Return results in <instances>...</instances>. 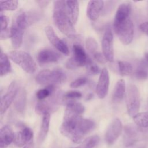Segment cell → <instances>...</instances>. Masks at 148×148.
<instances>
[{"label": "cell", "mask_w": 148, "mask_h": 148, "mask_svg": "<svg viewBox=\"0 0 148 148\" xmlns=\"http://www.w3.org/2000/svg\"><path fill=\"white\" fill-rule=\"evenodd\" d=\"M95 127V123L92 120L83 118L81 115L65 110L60 131L73 142L79 143Z\"/></svg>", "instance_id": "obj_1"}, {"label": "cell", "mask_w": 148, "mask_h": 148, "mask_svg": "<svg viewBox=\"0 0 148 148\" xmlns=\"http://www.w3.org/2000/svg\"><path fill=\"white\" fill-rule=\"evenodd\" d=\"M53 21L57 28L69 38L76 36V31L68 14L66 1H56L54 2Z\"/></svg>", "instance_id": "obj_2"}, {"label": "cell", "mask_w": 148, "mask_h": 148, "mask_svg": "<svg viewBox=\"0 0 148 148\" xmlns=\"http://www.w3.org/2000/svg\"><path fill=\"white\" fill-rule=\"evenodd\" d=\"M66 75L65 73L59 68L53 70L44 69L39 72L35 77L36 82L40 85H57L65 81Z\"/></svg>", "instance_id": "obj_3"}, {"label": "cell", "mask_w": 148, "mask_h": 148, "mask_svg": "<svg viewBox=\"0 0 148 148\" xmlns=\"http://www.w3.org/2000/svg\"><path fill=\"white\" fill-rule=\"evenodd\" d=\"M9 56L27 73H32L36 71V64L28 53L21 50H13L9 53Z\"/></svg>", "instance_id": "obj_4"}, {"label": "cell", "mask_w": 148, "mask_h": 148, "mask_svg": "<svg viewBox=\"0 0 148 148\" xmlns=\"http://www.w3.org/2000/svg\"><path fill=\"white\" fill-rule=\"evenodd\" d=\"M113 28L123 44L127 45L131 43L134 37V24L130 17L121 22L113 23Z\"/></svg>", "instance_id": "obj_5"}, {"label": "cell", "mask_w": 148, "mask_h": 148, "mask_svg": "<svg viewBox=\"0 0 148 148\" xmlns=\"http://www.w3.org/2000/svg\"><path fill=\"white\" fill-rule=\"evenodd\" d=\"M140 104V93L138 87L134 84L129 85L126 94V106L131 117H133L138 113Z\"/></svg>", "instance_id": "obj_6"}, {"label": "cell", "mask_w": 148, "mask_h": 148, "mask_svg": "<svg viewBox=\"0 0 148 148\" xmlns=\"http://www.w3.org/2000/svg\"><path fill=\"white\" fill-rule=\"evenodd\" d=\"M73 56L66 62V67L69 69H76L86 65L89 57L87 56L83 47L80 44H74L72 46Z\"/></svg>", "instance_id": "obj_7"}, {"label": "cell", "mask_w": 148, "mask_h": 148, "mask_svg": "<svg viewBox=\"0 0 148 148\" xmlns=\"http://www.w3.org/2000/svg\"><path fill=\"white\" fill-rule=\"evenodd\" d=\"M19 90L18 84L16 81H13L8 88L5 94L1 97L0 104L1 115H3L8 109Z\"/></svg>", "instance_id": "obj_8"}, {"label": "cell", "mask_w": 148, "mask_h": 148, "mask_svg": "<svg viewBox=\"0 0 148 148\" xmlns=\"http://www.w3.org/2000/svg\"><path fill=\"white\" fill-rule=\"evenodd\" d=\"M102 53L109 62H113L114 60L113 50V35L110 26L105 29L102 40Z\"/></svg>", "instance_id": "obj_9"}, {"label": "cell", "mask_w": 148, "mask_h": 148, "mask_svg": "<svg viewBox=\"0 0 148 148\" xmlns=\"http://www.w3.org/2000/svg\"><path fill=\"white\" fill-rule=\"evenodd\" d=\"M123 130L121 121L118 118L113 119L108 125L105 134V140L108 145L113 144L121 134Z\"/></svg>", "instance_id": "obj_10"}, {"label": "cell", "mask_w": 148, "mask_h": 148, "mask_svg": "<svg viewBox=\"0 0 148 148\" xmlns=\"http://www.w3.org/2000/svg\"><path fill=\"white\" fill-rule=\"evenodd\" d=\"M46 35L50 42L59 51L65 55H68L69 51L66 43L60 39L55 33L53 28L51 26H46L45 28Z\"/></svg>", "instance_id": "obj_11"}, {"label": "cell", "mask_w": 148, "mask_h": 148, "mask_svg": "<svg viewBox=\"0 0 148 148\" xmlns=\"http://www.w3.org/2000/svg\"><path fill=\"white\" fill-rule=\"evenodd\" d=\"M109 86V75L106 68L101 70L96 86V93L100 99L104 98L108 92Z\"/></svg>", "instance_id": "obj_12"}, {"label": "cell", "mask_w": 148, "mask_h": 148, "mask_svg": "<svg viewBox=\"0 0 148 148\" xmlns=\"http://www.w3.org/2000/svg\"><path fill=\"white\" fill-rule=\"evenodd\" d=\"M60 58L61 55L58 52L50 49H42L37 55L38 62L41 65L57 62Z\"/></svg>", "instance_id": "obj_13"}, {"label": "cell", "mask_w": 148, "mask_h": 148, "mask_svg": "<svg viewBox=\"0 0 148 148\" xmlns=\"http://www.w3.org/2000/svg\"><path fill=\"white\" fill-rule=\"evenodd\" d=\"M33 136V131L29 127L23 126L20 130L14 134V142L17 146H26L31 143Z\"/></svg>", "instance_id": "obj_14"}, {"label": "cell", "mask_w": 148, "mask_h": 148, "mask_svg": "<svg viewBox=\"0 0 148 148\" xmlns=\"http://www.w3.org/2000/svg\"><path fill=\"white\" fill-rule=\"evenodd\" d=\"M103 1H90L87 6V16L91 20L98 19L103 9Z\"/></svg>", "instance_id": "obj_15"}, {"label": "cell", "mask_w": 148, "mask_h": 148, "mask_svg": "<svg viewBox=\"0 0 148 148\" xmlns=\"http://www.w3.org/2000/svg\"><path fill=\"white\" fill-rule=\"evenodd\" d=\"M14 134L12 128L8 125L3 126L0 131L1 148H6L14 142Z\"/></svg>", "instance_id": "obj_16"}, {"label": "cell", "mask_w": 148, "mask_h": 148, "mask_svg": "<svg viewBox=\"0 0 148 148\" xmlns=\"http://www.w3.org/2000/svg\"><path fill=\"white\" fill-rule=\"evenodd\" d=\"M24 32V30L18 28L14 24H12V26L10 28V38L12 45L14 48L18 49L21 45Z\"/></svg>", "instance_id": "obj_17"}, {"label": "cell", "mask_w": 148, "mask_h": 148, "mask_svg": "<svg viewBox=\"0 0 148 148\" xmlns=\"http://www.w3.org/2000/svg\"><path fill=\"white\" fill-rule=\"evenodd\" d=\"M13 102V106L16 111L20 113H23L27 103V92L24 88L19 89Z\"/></svg>", "instance_id": "obj_18"}, {"label": "cell", "mask_w": 148, "mask_h": 148, "mask_svg": "<svg viewBox=\"0 0 148 148\" xmlns=\"http://www.w3.org/2000/svg\"><path fill=\"white\" fill-rule=\"evenodd\" d=\"M131 6L130 3L125 2L120 4L117 9L113 23L121 22L130 17Z\"/></svg>", "instance_id": "obj_19"}, {"label": "cell", "mask_w": 148, "mask_h": 148, "mask_svg": "<svg viewBox=\"0 0 148 148\" xmlns=\"http://www.w3.org/2000/svg\"><path fill=\"white\" fill-rule=\"evenodd\" d=\"M138 131L137 128L132 125H128L124 128V143L126 146H129L133 145L136 142L138 139Z\"/></svg>", "instance_id": "obj_20"}, {"label": "cell", "mask_w": 148, "mask_h": 148, "mask_svg": "<svg viewBox=\"0 0 148 148\" xmlns=\"http://www.w3.org/2000/svg\"><path fill=\"white\" fill-rule=\"evenodd\" d=\"M66 6L71 22L73 24H76L79 14V2L77 1H66Z\"/></svg>", "instance_id": "obj_21"}, {"label": "cell", "mask_w": 148, "mask_h": 148, "mask_svg": "<svg viewBox=\"0 0 148 148\" xmlns=\"http://www.w3.org/2000/svg\"><path fill=\"white\" fill-rule=\"evenodd\" d=\"M125 92V83L123 79L119 80L116 84L112 95V99L114 102L121 101Z\"/></svg>", "instance_id": "obj_22"}, {"label": "cell", "mask_w": 148, "mask_h": 148, "mask_svg": "<svg viewBox=\"0 0 148 148\" xmlns=\"http://www.w3.org/2000/svg\"><path fill=\"white\" fill-rule=\"evenodd\" d=\"M50 121V114L49 113H45L43 115L42 121L39 132L38 140L40 142H42L47 136L49 130Z\"/></svg>", "instance_id": "obj_23"}, {"label": "cell", "mask_w": 148, "mask_h": 148, "mask_svg": "<svg viewBox=\"0 0 148 148\" xmlns=\"http://www.w3.org/2000/svg\"><path fill=\"white\" fill-rule=\"evenodd\" d=\"M56 109V108L49 101H47L45 99L39 101L35 106V112L39 114L43 115L47 113H50V112L55 111Z\"/></svg>", "instance_id": "obj_24"}, {"label": "cell", "mask_w": 148, "mask_h": 148, "mask_svg": "<svg viewBox=\"0 0 148 148\" xmlns=\"http://www.w3.org/2000/svg\"><path fill=\"white\" fill-rule=\"evenodd\" d=\"M12 71V67L8 56L1 50L0 53V74L1 76H5Z\"/></svg>", "instance_id": "obj_25"}, {"label": "cell", "mask_w": 148, "mask_h": 148, "mask_svg": "<svg viewBox=\"0 0 148 148\" xmlns=\"http://www.w3.org/2000/svg\"><path fill=\"white\" fill-rule=\"evenodd\" d=\"M135 77L139 80H144L148 77V68L141 60L134 72Z\"/></svg>", "instance_id": "obj_26"}, {"label": "cell", "mask_w": 148, "mask_h": 148, "mask_svg": "<svg viewBox=\"0 0 148 148\" xmlns=\"http://www.w3.org/2000/svg\"><path fill=\"white\" fill-rule=\"evenodd\" d=\"M65 110L82 116L85 110V108L82 103L73 100H69L66 103Z\"/></svg>", "instance_id": "obj_27"}, {"label": "cell", "mask_w": 148, "mask_h": 148, "mask_svg": "<svg viewBox=\"0 0 148 148\" xmlns=\"http://www.w3.org/2000/svg\"><path fill=\"white\" fill-rule=\"evenodd\" d=\"M135 123L141 128L148 127V112H141L133 117Z\"/></svg>", "instance_id": "obj_28"}, {"label": "cell", "mask_w": 148, "mask_h": 148, "mask_svg": "<svg viewBox=\"0 0 148 148\" xmlns=\"http://www.w3.org/2000/svg\"><path fill=\"white\" fill-rule=\"evenodd\" d=\"M55 86L49 85L47 86L45 88L38 90L36 94V98L39 101L45 100L46 98L49 97L56 90Z\"/></svg>", "instance_id": "obj_29"}, {"label": "cell", "mask_w": 148, "mask_h": 148, "mask_svg": "<svg viewBox=\"0 0 148 148\" xmlns=\"http://www.w3.org/2000/svg\"><path fill=\"white\" fill-rule=\"evenodd\" d=\"M118 68L120 74L123 76L130 75L133 71L132 65L126 61H118Z\"/></svg>", "instance_id": "obj_30"}, {"label": "cell", "mask_w": 148, "mask_h": 148, "mask_svg": "<svg viewBox=\"0 0 148 148\" xmlns=\"http://www.w3.org/2000/svg\"><path fill=\"white\" fill-rule=\"evenodd\" d=\"M99 141V137L98 135H92L82 142V143L73 148H93L95 147Z\"/></svg>", "instance_id": "obj_31"}, {"label": "cell", "mask_w": 148, "mask_h": 148, "mask_svg": "<svg viewBox=\"0 0 148 148\" xmlns=\"http://www.w3.org/2000/svg\"><path fill=\"white\" fill-rule=\"evenodd\" d=\"M18 2L17 1H1L0 9L1 11H12L16 10L18 7Z\"/></svg>", "instance_id": "obj_32"}, {"label": "cell", "mask_w": 148, "mask_h": 148, "mask_svg": "<svg viewBox=\"0 0 148 148\" xmlns=\"http://www.w3.org/2000/svg\"><path fill=\"white\" fill-rule=\"evenodd\" d=\"M86 46L88 51L94 56L98 52V43L96 40L92 37H88L86 40Z\"/></svg>", "instance_id": "obj_33"}, {"label": "cell", "mask_w": 148, "mask_h": 148, "mask_svg": "<svg viewBox=\"0 0 148 148\" xmlns=\"http://www.w3.org/2000/svg\"><path fill=\"white\" fill-rule=\"evenodd\" d=\"M86 66L88 70V72L91 75H97L100 73L101 72V70L99 66L96 64H95L90 58H88Z\"/></svg>", "instance_id": "obj_34"}, {"label": "cell", "mask_w": 148, "mask_h": 148, "mask_svg": "<svg viewBox=\"0 0 148 148\" xmlns=\"http://www.w3.org/2000/svg\"><path fill=\"white\" fill-rule=\"evenodd\" d=\"M82 94L80 92L77 91H69L66 92L64 94H63V98L69 99V100H73L75 99L80 98L82 97Z\"/></svg>", "instance_id": "obj_35"}, {"label": "cell", "mask_w": 148, "mask_h": 148, "mask_svg": "<svg viewBox=\"0 0 148 148\" xmlns=\"http://www.w3.org/2000/svg\"><path fill=\"white\" fill-rule=\"evenodd\" d=\"M87 82V79L86 77H79L71 83L70 87L73 88H78L86 84Z\"/></svg>", "instance_id": "obj_36"}, {"label": "cell", "mask_w": 148, "mask_h": 148, "mask_svg": "<svg viewBox=\"0 0 148 148\" xmlns=\"http://www.w3.org/2000/svg\"><path fill=\"white\" fill-rule=\"evenodd\" d=\"M0 22H1V32H4L9 29L8 27V18L6 16L1 14L0 16Z\"/></svg>", "instance_id": "obj_37"}, {"label": "cell", "mask_w": 148, "mask_h": 148, "mask_svg": "<svg viewBox=\"0 0 148 148\" xmlns=\"http://www.w3.org/2000/svg\"><path fill=\"white\" fill-rule=\"evenodd\" d=\"M98 62L101 64H105L108 60H106V57L104 56L103 53L98 51L96 54H95L94 56H92Z\"/></svg>", "instance_id": "obj_38"}, {"label": "cell", "mask_w": 148, "mask_h": 148, "mask_svg": "<svg viewBox=\"0 0 148 148\" xmlns=\"http://www.w3.org/2000/svg\"><path fill=\"white\" fill-rule=\"evenodd\" d=\"M139 29L143 33L148 35V22H144L139 25Z\"/></svg>", "instance_id": "obj_39"}, {"label": "cell", "mask_w": 148, "mask_h": 148, "mask_svg": "<svg viewBox=\"0 0 148 148\" xmlns=\"http://www.w3.org/2000/svg\"><path fill=\"white\" fill-rule=\"evenodd\" d=\"M36 2L38 4V5L41 7V8H45L46 7L49 3L50 1H36Z\"/></svg>", "instance_id": "obj_40"}, {"label": "cell", "mask_w": 148, "mask_h": 148, "mask_svg": "<svg viewBox=\"0 0 148 148\" xmlns=\"http://www.w3.org/2000/svg\"><path fill=\"white\" fill-rule=\"evenodd\" d=\"M143 61L144 63L145 64V65L148 68V52H146V53H145L144 58L143 59Z\"/></svg>", "instance_id": "obj_41"}, {"label": "cell", "mask_w": 148, "mask_h": 148, "mask_svg": "<svg viewBox=\"0 0 148 148\" xmlns=\"http://www.w3.org/2000/svg\"><path fill=\"white\" fill-rule=\"evenodd\" d=\"M32 146V143L31 142V143H30L27 145L26 146H24V147H23V148H31Z\"/></svg>", "instance_id": "obj_42"}]
</instances>
